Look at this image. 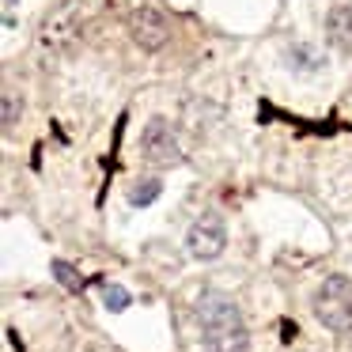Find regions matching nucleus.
<instances>
[{
    "label": "nucleus",
    "instance_id": "obj_1",
    "mask_svg": "<svg viewBox=\"0 0 352 352\" xmlns=\"http://www.w3.org/2000/svg\"><path fill=\"white\" fill-rule=\"evenodd\" d=\"M197 333L205 352H246L250 349V329L239 311V303L228 292H201L197 299Z\"/></svg>",
    "mask_w": 352,
    "mask_h": 352
},
{
    "label": "nucleus",
    "instance_id": "obj_2",
    "mask_svg": "<svg viewBox=\"0 0 352 352\" xmlns=\"http://www.w3.org/2000/svg\"><path fill=\"white\" fill-rule=\"evenodd\" d=\"M311 311L326 329L349 333L352 329V276H344V273L326 276L311 296Z\"/></svg>",
    "mask_w": 352,
    "mask_h": 352
},
{
    "label": "nucleus",
    "instance_id": "obj_3",
    "mask_svg": "<svg viewBox=\"0 0 352 352\" xmlns=\"http://www.w3.org/2000/svg\"><path fill=\"white\" fill-rule=\"evenodd\" d=\"M228 250V223L220 212H201L193 228L186 231V254L197 261H216Z\"/></svg>",
    "mask_w": 352,
    "mask_h": 352
},
{
    "label": "nucleus",
    "instance_id": "obj_4",
    "mask_svg": "<svg viewBox=\"0 0 352 352\" xmlns=\"http://www.w3.org/2000/svg\"><path fill=\"white\" fill-rule=\"evenodd\" d=\"M140 160L152 167H178L182 163V144H178L175 129L167 118H152L140 133Z\"/></svg>",
    "mask_w": 352,
    "mask_h": 352
},
{
    "label": "nucleus",
    "instance_id": "obj_5",
    "mask_svg": "<svg viewBox=\"0 0 352 352\" xmlns=\"http://www.w3.org/2000/svg\"><path fill=\"white\" fill-rule=\"evenodd\" d=\"M129 38L137 42L144 54H155V50H163L170 42V19L163 16L155 4H137V8L129 12Z\"/></svg>",
    "mask_w": 352,
    "mask_h": 352
},
{
    "label": "nucleus",
    "instance_id": "obj_6",
    "mask_svg": "<svg viewBox=\"0 0 352 352\" xmlns=\"http://www.w3.org/2000/svg\"><path fill=\"white\" fill-rule=\"evenodd\" d=\"M326 38L337 50H352V4H333L326 12Z\"/></svg>",
    "mask_w": 352,
    "mask_h": 352
},
{
    "label": "nucleus",
    "instance_id": "obj_7",
    "mask_svg": "<svg viewBox=\"0 0 352 352\" xmlns=\"http://www.w3.org/2000/svg\"><path fill=\"white\" fill-rule=\"evenodd\" d=\"M160 193H163L160 178H137V182L129 186V193H125V197H129L133 208H148V205H155V201H160Z\"/></svg>",
    "mask_w": 352,
    "mask_h": 352
},
{
    "label": "nucleus",
    "instance_id": "obj_8",
    "mask_svg": "<svg viewBox=\"0 0 352 352\" xmlns=\"http://www.w3.org/2000/svg\"><path fill=\"white\" fill-rule=\"evenodd\" d=\"M102 303H107V311H125V307L133 303V296L122 284H107V288H102Z\"/></svg>",
    "mask_w": 352,
    "mask_h": 352
},
{
    "label": "nucleus",
    "instance_id": "obj_9",
    "mask_svg": "<svg viewBox=\"0 0 352 352\" xmlns=\"http://www.w3.org/2000/svg\"><path fill=\"white\" fill-rule=\"evenodd\" d=\"M19 114H23V107L16 102V91H4V99H0V118H4V133L16 129Z\"/></svg>",
    "mask_w": 352,
    "mask_h": 352
},
{
    "label": "nucleus",
    "instance_id": "obj_10",
    "mask_svg": "<svg viewBox=\"0 0 352 352\" xmlns=\"http://www.w3.org/2000/svg\"><path fill=\"white\" fill-rule=\"evenodd\" d=\"M50 269H54V276H57V280H61V284H65V288H69V292H80V284H84V280H80V273H76V269L69 265V261H61V258H57V261H54V265H50Z\"/></svg>",
    "mask_w": 352,
    "mask_h": 352
},
{
    "label": "nucleus",
    "instance_id": "obj_11",
    "mask_svg": "<svg viewBox=\"0 0 352 352\" xmlns=\"http://www.w3.org/2000/svg\"><path fill=\"white\" fill-rule=\"evenodd\" d=\"M4 4H16V0H4Z\"/></svg>",
    "mask_w": 352,
    "mask_h": 352
}]
</instances>
